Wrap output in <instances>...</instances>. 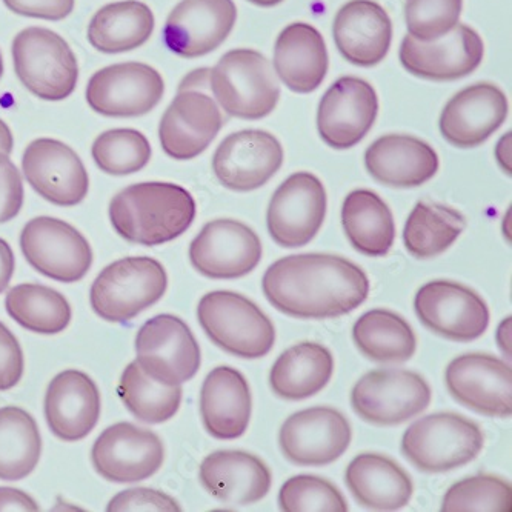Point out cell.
I'll return each instance as SVG.
<instances>
[{"mask_svg": "<svg viewBox=\"0 0 512 512\" xmlns=\"http://www.w3.org/2000/svg\"><path fill=\"white\" fill-rule=\"evenodd\" d=\"M42 453L36 420L17 406L0 408V480L17 482L30 476Z\"/></svg>", "mask_w": 512, "mask_h": 512, "instance_id": "cell-37", "label": "cell"}, {"mask_svg": "<svg viewBox=\"0 0 512 512\" xmlns=\"http://www.w3.org/2000/svg\"><path fill=\"white\" fill-rule=\"evenodd\" d=\"M433 391L420 374L408 370L371 371L351 391L354 413L377 426H394L423 413Z\"/></svg>", "mask_w": 512, "mask_h": 512, "instance_id": "cell-8", "label": "cell"}, {"mask_svg": "<svg viewBox=\"0 0 512 512\" xmlns=\"http://www.w3.org/2000/svg\"><path fill=\"white\" fill-rule=\"evenodd\" d=\"M417 317L428 330L453 342H473L489 326V308L482 296L462 283H425L414 299Z\"/></svg>", "mask_w": 512, "mask_h": 512, "instance_id": "cell-11", "label": "cell"}, {"mask_svg": "<svg viewBox=\"0 0 512 512\" xmlns=\"http://www.w3.org/2000/svg\"><path fill=\"white\" fill-rule=\"evenodd\" d=\"M210 88L223 111L237 119L270 116L280 99L279 79L270 60L247 48L220 57L211 70Z\"/></svg>", "mask_w": 512, "mask_h": 512, "instance_id": "cell-3", "label": "cell"}, {"mask_svg": "<svg viewBox=\"0 0 512 512\" xmlns=\"http://www.w3.org/2000/svg\"><path fill=\"white\" fill-rule=\"evenodd\" d=\"M210 74V68H200V70L191 71L180 82L179 93L180 91H197V88L210 87Z\"/></svg>", "mask_w": 512, "mask_h": 512, "instance_id": "cell-50", "label": "cell"}, {"mask_svg": "<svg viewBox=\"0 0 512 512\" xmlns=\"http://www.w3.org/2000/svg\"><path fill=\"white\" fill-rule=\"evenodd\" d=\"M222 127L216 100L202 91H180L160 120V145L171 159L191 160L210 147Z\"/></svg>", "mask_w": 512, "mask_h": 512, "instance_id": "cell-23", "label": "cell"}, {"mask_svg": "<svg viewBox=\"0 0 512 512\" xmlns=\"http://www.w3.org/2000/svg\"><path fill=\"white\" fill-rule=\"evenodd\" d=\"M236 20L233 0H182L165 22L163 40L177 56H207L227 40Z\"/></svg>", "mask_w": 512, "mask_h": 512, "instance_id": "cell-21", "label": "cell"}, {"mask_svg": "<svg viewBox=\"0 0 512 512\" xmlns=\"http://www.w3.org/2000/svg\"><path fill=\"white\" fill-rule=\"evenodd\" d=\"M482 37L468 25L459 24L451 33L434 42H419L405 36L399 59L403 68L422 79L449 82L469 76L483 60Z\"/></svg>", "mask_w": 512, "mask_h": 512, "instance_id": "cell-22", "label": "cell"}, {"mask_svg": "<svg viewBox=\"0 0 512 512\" xmlns=\"http://www.w3.org/2000/svg\"><path fill=\"white\" fill-rule=\"evenodd\" d=\"M333 36L346 62L376 67L391 47L393 24L385 8L374 0H350L334 17Z\"/></svg>", "mask_w": 512, "mask_h": 512, "instance_id": "cell-25", "label": "cell"}, {"mask_svg": "<svg viewBox=\"0 0 512 512\" xmlns=\"http://www.w3.org/2000/svg\"><path fill=\"white\" fill-rule=\"evenodd\" d=\"M45 417L54 436L60 440L85 439L99 422V388L82 371L67 370L57 374L45 396Z\"/></svg>", "mask_w": 512, "mask_h": 512, "instance_id": "cell-27", "label": "cell"}, {"mask_svg": "<svg viewBox=\"0 0 512 512\" xmlns=\"http://www.w3.org/2000/svg\"><path fill=\"white\" fill-rule=\"evenodd\" d=\"M497 162L506 174H511V133L505 134L497 143Z\"/></svg>", "mask_w": 512, "mask_h": 512, "instance_id": "cell-51", "label": "cell"}, {"mask_svg": "<svg viewBox=\"0 0 512 512\" xmlns=\"http://www.w3.org/2000/svg\"><path fill=\"white\" fill-rule=\"evenodd\" d=\"M511 319H506L505 322L500 325L499 331H497V343H499L500 348L505 351L506 356L511 357V350H509V345H511Z\"/></svg>", "mask_w": 512, "mask_h": 512, "instance_id": "cell-53", "label": "cell"}, {"mask_svg": "<svg viewBox=\"0 0 512 512\" xmlns=\"http://www.w3.org/2000/svg\"><path fill=\"white\" fill-rule=\"evenodd\" d=\"M379 113V97L366 80L340 77L320 100L317 128L334 150H350L370 133Z\"/></svg>", "mask_w": 512, "mask_h": 512, "instance_id": "cell-15", "label": "cell"}, {"mask_svg": "<svg viewBox=\"0 0 512 512\" xmlns=\"http://www.w3.org/2000/svg\"><path fill=\"white\" fill-rule=\"evenodd\" d=\"M22 171L40 197L59 207H74L90 190L84 162L60 140H33L22 156Z\"/></svg>", "mask_w": 512, "mask_h": 512, "instance_id": "cell-19", "label": "cell"}, {"mask_svg": "<svg viewBox=\"0 0 512 512\" xmlns=\"http://www.w3.org/2000/svg\"><path fill=\"white\" fill-rule=\"evenodd\" d=\"M251 389L248 380L231 366H217L200 391V416L211 436L234 440L247 433L251 420Z\"/></svg>", "mask_w": 512, "mask_h": 512, "instance_id": "cell-29", "label": "cell"}, {"mask_svg": "<svg viewBox=\"0 0 512 512\" xmlns=\"http://www.w3.org/2000/svg\"><path fill=\"white\" fill-rule=\"evenodd\" d=\"M110 512H134V511H182L179 503L156 489L134 488L122 491L108 503Z\"/></svg>", "mask_w": 512, "mask_h": 512, "instance_id": "cell-44", "label": "cell"}, {"mask_svg": "<svg viewBox=\"0 0 512 512\" xmlns=\"http://www.w3.org/2000/svg\"><path fill=\"white\" fill-rule=\"evenodd\" d=\"M0 511H39V505L20 489L0 488Z\"/></svg>", "mask_w": 512, "mask_h": 512, "instance_id": "cell-48", "label": "cell"}, {"mask_svg": "<svg viewBox=\"0 0 512 512\" xmlns=\"http://www.w3.org/2000/svg\"><path fill=\"white\" fill-rule=\"evenodd\" d=\"M117 391L130 413L140 422L151 425L173 419L182 402V386L163 385L151 379L137 362L125 368Z\"/></svg>", "mask_w": 512, "mask_h": 512, "instance_id": "cell-39", "label": "cell"}, {"mask_svg": "<svg viewBox=\"0 0 512 512\" xmlns=\"http://www.w3.org/2000/svg\"><path fill=\"white\" fill-rule=\"evenodd\" d=\"M248 2L257 5V7L270 8L282 4L283 0H248Z\"/></svg>", "mask_w": 512, "mask_h": 512, "instance_id": "cell-54", "label": "cell"}, {"mask_svg": "<svg viewBox=\"0 0 512 512\" xmlns=\"http://www.w3.org/2000/svg\"><path fill=\"white\" fill-rule=\"evenodd\" d=\"M197 319L214 345L240 359H262L273 350L276 330L270 317L248 297L213 291L197 306Z\"/></svg>", "mask_w": 512, "mask_h": 512, "instance_id": "cell-4", "label": "cell"}, {"mask_svg": "<svg viewBox=\"0 0 512 512\" xmlns=\"http://www.w3.org/2000/svg\"><path fill=\"white\" fill-rule=\"evenodd\" d=\"M262 259V242L256 231L233 219L207 223L191 242L190 260L202 276L239 279L256 270Z\"/></svg>", "mask_w": 512, "mask_h": 512, "instance_id": "cell-17", "label": "cell"}, {"mask_svg": "<svg viewBox=\"0 0 512 512\" xmlns=\"http://www.w3.org/2000/svg\"><path fill=\"white\" fill-rule=\"evenodd\" d=\"M266 299L280 313L302 320L353 313L370 294V279L356 263L334 254L283 257L262 279Z\"/></svg>", "mask_w": 512, "mask_h": 512, "instance_id": "cell-1", "label": "cell"}, {"mask_svg": "<svg viewBox=\"0 0 512 512\" xmlns=\"http://www.w3.org/2000/svg\"><path fill=\"white\" fill-rule=\"evenodd\" d=\"M24 353L14 334L0 322V391L14 388L24 376Z\"/></svg>", "mask_w": 512, "mask_h": 512, "instance_id": "cell-46", "label": "cell"}, {"mask_svg": "<svg viewBox=\"0 0 512 512\" xmlns=\"http://www.w3.org/2000/svg\"><path fill=\"white\" fill-rule=\"evenodd\" d=\"M463 0H406L405 22L409 36L434 42L459 25Z\"/></svg>", "mask_w": 512, "mask_h": 512, "instance_id": "cell-43", "label": "cell"}, {"mask_svg": "<svg viewBox=\"0 0 512 512\" xmlns=\"http://www.w3.org/2000/svg\"><path fill=\"white\" fill-rule=\"evenodd\" d=\"M91 154L100 171L111 176H128L147 167L151 145L140 131L117 128L100 134L94 140Z\"/></svg>", "mask_w": 512, "mask_h": 512, "instance_id": "cell-40", "label": "cell"}, {"mask_svg": "<svg viewBox=\"0 0 512 512\" xmlns=\"http://www.w3.org/2000/svg\"><path fill=\"white\" fill-rule=\"evenodd\" d=\"M279 506L285 512H346L348 503L330 480L322 477H291L280 488Z\"/></svg>", "mask_w": 512, "mask_h": 512, "instance_id": "cell-42", "label": "cell"}, {"mask_svg": "<svg viewBox=\"0 0 512 512\" xmlns=\"http://www.w3.org/2000/svg\"><path fill=\"white\" fill-rule=\"evenodd\" d=\"M366 170L386 187L417 188L433 179L440 162L431 145L405 134H386L365 153Z\"/></svg>", "mask_w": 512, "mask_h": 512, "instance_id": "cell-28", "label": "cell"}, {"mask_svg": "<svg viewBox=\"0 0 512 512\" xmlns=\"http://www.w3.org/2000/svg\"><path fill=\"white\" fill-rule=\"evenodd\" d=\"M14 148V137L11 133L10 127L5 124L4 120L0 119V153L10 156Z\"/></svg>", "mask_w": 512, "mask_h": 512, "instance_id": "cell-52", "label": "cell"}, {"mask_svg": "<svg viewBox=\"0 0 512 512\" xmlns=\"http://www.w3.org/2000/svg\"><path fill=\"white\" fill-rule=\"evenodd\" d=\"M2 74H4V59H2V53H0V79H2Z\"/></svg>", "mask_w": 512, "mask_h": 512, "instance_id": "cell-55", "label": "cell"}, {"mask_svg": "<svg viewBox=\"0 0 512 512\" xmlns=\"http://www.w3.org/2000/svg\"><path fill=\"white\" fill-rule=\"evenodd\" d=\"M511 483L491 474H479L454 483L443 497V512H509Z\"/></svg>", "mask_w": 512, "mask_h": 512, "instance_id": "cell-41", "label": "cell"}, {"mask_svg": "<svg viewBox=\"0 0 512 512\" xmlns=\"http://www.w3.org/2000/svg\"><path fill=\"white\" fill-rule=\"evenodd\" d=\"M508 113V97L499 87L471 85L449 99L440 116V131L454 147L469 150L493 136Z\"/></svg>", "mask_w": 512, "mask_h": 512, "instance_id": "cell-24", "label": "cell"}, {"mask_svg": "<svg viewBox=\"0 0 512 512\" xmlns=\"http://www.w3.org/2000/svg\"><path fill=\"white\" fill-rule=\"evenodd\" d=\"M167 286V271L156 259H120L100 271L94 280L90 291L91 308L107 322H130L159 302Z\"/></svg>", "mask_w": 512, "mask_h": 512, "instance_id": "cell-6", "label": "cell"}, {"mask_svg": "<svg viewBox=\"0 0 512 512\" xmlns=\"http://www.w3.org/2000/svg\"><path fill=\"white\" fill-rule=\"evenodd\" d=\"M20 248L34 270L57 282H79L93 265L88 240L73 225L54 217L30 220L20 234Z\"/></svg>", "mask_w": 512, "mask_h": 512, "instance_id": "cell-9", "label": "cell"}, {"mask_svg": "<svg viewBox=\"0 0 512 512\" xmlns=\"http://www.w3.org/2000/svg\"><path fill=\"white\" fill-rule=\"evenodd\" d=\"M4 4L19 16L57 22L73 13L76 0H4Z\"/></svg>", "mask_w": 512, "mask_h": 512, "instance_id": "cell-47", "label": "cell"}, {"mask_svg": "<svg viewBox=\"0 0 512 512\" xmlns=\"http://www.w3.org/2000/svg\"><path fill=\"white\" fill-rule=\"evenodd\" d=\"M165 94L162 74L147 64L125 62L102 68L87 85L91 110L107 117L145 116Z\"/></svg>", "mask_w": 512, "mask_h": 512, "instance_id": "cell-13", "label": "cell"}, {"mask_svg": "<svg viewBox=\"0 0 512 512\" xmlns=\"http://www.w3.org/2000/svg\"><path fill=\"white\" fill-rule=\"evenodd\" d=\"M325 39L313 25L294 22L279 34L274 47V73L294 93L316 91L328 73Z\"/></svg>", "mask_w": 512, "mask_h": 512, "instance_id": "cell-30", "label": "cell"}, {"mask_svg": "<svg viewBox=\"0 0 512 512\" xmlns=\"http://www.w3.org/2000/svg\"><path fill=\"white\" fill-rule=\"evenodd\" d=\"M334 357L320 343L303 342L280 354L270 373V386L280 399L305 400L330 383Z\"/></svg>", "mask_w": 512, "mask_h": 512, "instance_id": "cell-32", "label": "cell"}, {"mask_svg": "<svg viewBox=\"0 0 512 512\" xmlns=\"http://www.w3.org/2000/svg\"><path fill=\"white\" fill-rule=\"evenodd\" d=\"M350 422L337 409L314 406L288 417L280 428L283 456L299 466H325L350 448Z\"/></svg>", "mask_w": 512, "mask_h": 512, "instance_id": "cell-14", "label": "cell"}, {"mask_svg": "<svg viewBox=\"0 0 512 512\" xmlns=\"http://www.w3.org/2000/svg\"><path fill=\"white\" fill-rule=\"evenodd\" d=\"M199 479L211 496L233 506L254 505L268 496L273 476L263 460L237 449L217 451L203 459Z\"/></svg>", "mask_w": 512, "mask_h": 512, "instance_id": "cell-26", "label": "cell"}, {"mask_svg": "<svg viewBox=\"0 0 512 512\" xmlns=\"http://www.w3.org/2000/svg\"><path fill=\"white\" fill-rule=\"evenodd\" d=\"M326 203L319 177L306 171L293 174L271 197L266 214L270 236L282 248L305 247L322 228Z\"/></svg>", "mask_w": 512, "mask_h": 512, "instance_id": "cell-12", "label": "cell"}, {"mask_svg": "<svg viewBox=\"0 0 512 512\" xmlns=\"http://www.w3.org/2000/svg\"><path fill=\"white\" fill-rule=\"evenodd\" d=\"M14 253L7 240L0 239V294L7 290L14 274Z\"/></svg>", "mask_w": 512, "mask_h": 512, "instance_id": "cell-49", "label": "cell"}, {"mask_svg": "<svg viewBox=\"0 0 512 512\" xmlns=\"http://www.w3.org/2000/svg\"><path fill=\"white\" fill-rule=\"evenodd\" d=\"M8 314L31 333H62L71 322V306L62 294L48 286L22 283L8 291L5 299Z\"/></svg>", "mask_w": 512, "mask_h": 512, "instance_id": "cell-38", "label": "cell"}, {"mask_svg": "<svg viewBox=\"0 0 512 512\" xmlns=\"http://www.w3.org/2000/svg\"><path fill=\"white\" fill-rule=\"evenodd\" d=\"M345 482L360 506L397 511L413 497V480L405 469L382 454H360L348 465Z\"/></svg>", "mask_w": 512, "mask_h": 512, "instance_id": "cell-31", "label": "cell"}, {"mask_svg": "<svg viewBox=\"0 0 512 512\" xmlns=\"http://www.w3.org/2000/svg\"><path fill=\"white\" fill-rule=\"evenodd\" d=\"M449 394L466 408L488 417L512 414V371L509 363L489 354L456 357L445 371Z\"/></svg>", "mask_w": 512, "mask_h": 512, "instance_id": "cell-16", "label": "cell"}, {"mask_svg": "<svg viewBox=\"0 0 512 512\" xmlns=\"http://www.w3.org/2000/svg\"><path fill=\"white\" fill-rule=\"evenodd\" d=\"M154 25L156 19L147 4L139 0L114 2L94 14L88 25V42L100 53H127L147 44Z\"/></svg>", "mask_w": 512, "mask_h": 512, "instance_id": "cell-33", "label": "cell"}, {"mask_svg": "<svg viewBox=\"0 0 512 512\" xmlns=\"http://www.w3.org/2000/svg\"><path fill=\"white\" fill-rule=\"evenodd\" d=\"M97 473L114 483H134L150 479L165 459V449L157 434L133 423H116L97 437L91 451Z\"/></svg>", "mask_w": 512, "mask_h": 512, "instance_id": "cell-18", "label": "cell"}, {"mask_svg": "<svg viewBox=\"0 0 512 512\" xmlns=\"http://www.w3.org/2000/svg\"><path fill=\"white\" fill-rule=\"evenodd\" d=\"M342 223L354 250L368 257H383L396 240L393 211L371 190H356L346 196Z\"/></svg>", "mask_w": 512, "mask_h": 512, "instance_id": "cell-34", "label": "cell"}, {"mask_svg": "<svg viewBox=\"0 0 512 512\" xmlns=\"http://www.w3.org/2000/svg\"><path fill=\"white\" fill-rule=\"evenodd\" d=\"M465 228L466 219L460 211L442 203L422 200L406 220L403 242L408 253L416 259H434L453 247Z\"/></svg>", "mask_w": 512, "mask_h": 512, "instance_id": "cell-36", "label": "cell"}, {"mask_svg": "<svg viewBox=\"0 0 512 512\" xmlns=\"http://www.w3.org/2000/svg\"><path fill=\"white\" fill-rule=\"evenodd\" d=\"M194 217L196 200L176 183H137L120 191L110 203L116 233L143 247L177 239L191 227Z\"/></svg>", "mask_w": 512, "mask_h": 512, "instance_id": "cell-2", "label": "cell"}, {"mask_svg": "<svg viewBox=\"0 0 512 512\" xmlns=\"http://www.w3.org/2000/svg\"><path fill=\"white\" fill-rule=\"evenodd\" d=\"M482 429L456 413L429 414L406 429L402 453L423 473H448L482 453Z\"/></svg>", "mask_w": 512, "mask_h": 512, "instance_id": "cell-5", "label": "cell"}, {"mask_svg": "<svg viewBox=\"0 0 512 512\" xmlns=\"http://www.w3.org/2000/svg\"><path fill=\"white\" fill-rule=\"evenodd\" d=\"M283 148L276 136L243 130L223 139L213 157V171L228 190H259L282 168Z\"/></svg>", "mask_w": 512, "mask_h": 512, "instance_id": "cell-20", "label": "cell"}, {"mask_svg": "<svg viewBox=\"0 0 512 512\" xmlns=\"http://www.w3.org/2000/svg\"><path fill=\"white\" fill-rule=\"evenodd\" d=\"M140 368L163 385H182L200 368V348L190 326L173 314L148 320L136 337Z\"/></svg>", "mask_w": 512, "mask_h": 512, "instance_id": "cell-10", "label": "cell"}, {"mask_svg": "<svg viewBox=\"0 0 512 512\" xmlns=\"http://www.w3.org/2000/svg\"><path fill=\"white\" fill-rule=\"evenodd\" d=\"M11 53L20 82L39 99L59 102L76 90V54L60 34L48 28H25L14 37Z\"/></svg>", "mask_w": 512, "mask_h": 512, "instance_id": "cell-7", "label": "cell"}, {"mask_svg": "<svg viewBox=\"0 0 512 512\" xmlns=\"http://www.w3.org/2000/svg\"><path fill=\"white\" fill-rule=\"evenodd\" d=\"M353 339L363 356L379 363H403L413 359L417 337L399 314L371 310L353 326Z\"/></svg>", "mask_w": 512, "mask_h": 512, "instance_id": "cell-35", "label": "cell"}, {"mask_svg": "<svg viewBox=\"0 0 512 512\" xmlns=\"http://www.w3.org/2000/svg\"><path fill=\"white\" fill-rule=\"evenodd\" d=\"M24 205V183L7 154L0 153V223L13 220Z\"/></svg>", "mask_w": 512, "mask_h": 512, "instance_id": "cell-45", "label": "cell"}]
</instances>
